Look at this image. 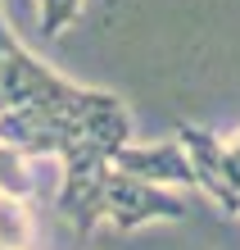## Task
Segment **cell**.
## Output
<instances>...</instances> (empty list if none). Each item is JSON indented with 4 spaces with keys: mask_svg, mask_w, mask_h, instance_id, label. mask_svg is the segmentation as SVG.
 Returning a JSON list of instances; mask_svg holds the SVG:
<instances>
[{
    "mask_svg": "<svg viewBox=\"0 0 240 250\" xmlns=\"http://www.w3.org/2000/svg\"><path fill=\"white\" fill-rule=\"evenodd\" d=\"M37 5H41L37 23H41V37L46 41H59L73 23L82 19V0H37Z\"/></svg>",
    "mask_w": 240,
    "mask_h": 250,
    "instance_id": "cell-8",
    "label": "cell"
},
{
    "mask_svg": "<svg viewBox=\"0 0 240 250\" xmlns=\"http://www.w3.org/2000/svg\"><path fill=\"white\" fill-rule=\"evenodd\" d=\"M0 141H9L14 150H23L27 159H59V150L73 141L68 119L41 109V105H5L0 109Z\"/></svg>",
    "mask_w": 240,
    "mask_h": 250,
    "instance_id": "cell-4",
    "label": "cell"
},
{
    "mask_svg": "<svg viewBox=\"0 0 240 250\" xmlns=\"http://www.w3.org/2000/svg\"><path fill=\"white\" fill-rule=\"evenodd\" d=\"M59 164H64V182H59L55 209L77 237H91L95 223H104V178L113 164L91 141H68L59 150Z\"/></svg>",
    "mask_w": 240,
    "mask_h": 250,
    "instance_id": "cell-1",
    "label": "cell"
},
{
    "mask_svg": "<svg viewBox=\"0 0 240 250\" xmlns=\"http://www.w3.org/2000/svg\"><path fill=\"white\" fill-rule=\"evenodd\" d=\"M222 159H227V173H231V182H236V191H240V132L222 137Z\"/></svg>",
    "mask_w": 240,
    "mask_h": 250,
    "instance_id": "cell-9",
    "label": "cell"
},
{
    "mask_svg": "<svg viewBox=\"0 0 240 250\" xmlns=\"http://www.w3.org/2000/svg\"><path fill=\"white\" fill-rule=\"evenodd\" d=\"M0 196L32 200L37 196V168L23 150H14L9 141H0Z\"/></svg>",
    "mask_w": 240,
    "mask_h": 250,
    "instance_id": "cell-6",
    "label": "cell"
},
{
    "mask_svg": "<svg viewBox=\"0 0 240 250\" xmlns=\"http://www.w3.org/2000/svg\"><path fill=\"white\" fill-rule=\"evenodd\" d=\"M9 46H18V37L9 32V23H5V14H0V55H5Z\"/></svg>",
    "mask_w": 240,
    "mask_h": 250,
    "instance_id": "cell-10",
    "label": "cell"
},
{
    "mask_svg": "<svg viewBox=\"0 0 240 250\" xmlns=\"http://www.w3.org/2000/svg\"><path fill=\"white\" fill-rule=\"evenodd\" d=\"M177 146L186 150V164L195 173V191H204L213 205H222V214L240 218V191L227 173V159H222V137L208 132V127L182 123L177 127Z\"/></svg>",
    "mask_w": 240,
    "mask_h": 250,
    "instance_id": "cell-3",
    "label": "cell"
},
{
    "mask_svg": "<svg viewBox=\"0 0 240 250\" xmlns=\"http://www.w3.org/2000/svg\"><path fill=\"white\" fill-rule=\"evenodd\" d=\"M0 250H37V232H32L27 200L0 196Z\"/></svg>",
    "mask_w": 240,
    "mask_h": 250,
    "instance_id": "cell-7",
    "label": "cell"
},
{
    "mask_svg": "<svg viewBox=\"0 0 240 250\" xmlns=\"http://www.w3.org/2000/svg\"><path fill=\"white\" fill-rule=\"evenodd\" d=\"M109 164L113 168H123L131 173V178H141V182H154V187H195V173L186 164V150L177 141H154V146H136V141H127V146H118V150L109 155Z\"/></svg>",
    "mask_w": 240,
    "mask_h": 250,
    "instance_id": "cell-5",
    "label": "cell"
},
{
    "mask_svg": "<svg viewBox=\"0 0 240 250\" xmlns=\"http://www.w3.org/2000/svg\"><path fill=\"white\" fill-rule=\"evenodd\" d=\"M0 105H5V91H0Z\"/></svg>",
    "mask_w": 240,
    "mask_h": 250,
    "instance_id": "cell-11",
    "label": "cell"
},
{
    "mask_svg": "<svg viewBox=\"0 0 240 250\" xmlns=\"http://www.w3.org/2000/svg\"><path fill=\"white\" fill-rule=\"evenodd\" d=\"M104 218L113 223V232H136L145 223H182L186 200L172 196V187H154L123 168H109V178H104Z\"/></svg>",
    "mask_w": 240,
    "mask_h": 250,
    "instance_id": "cell-2",
    "label": "cell"
}]
</instances>
